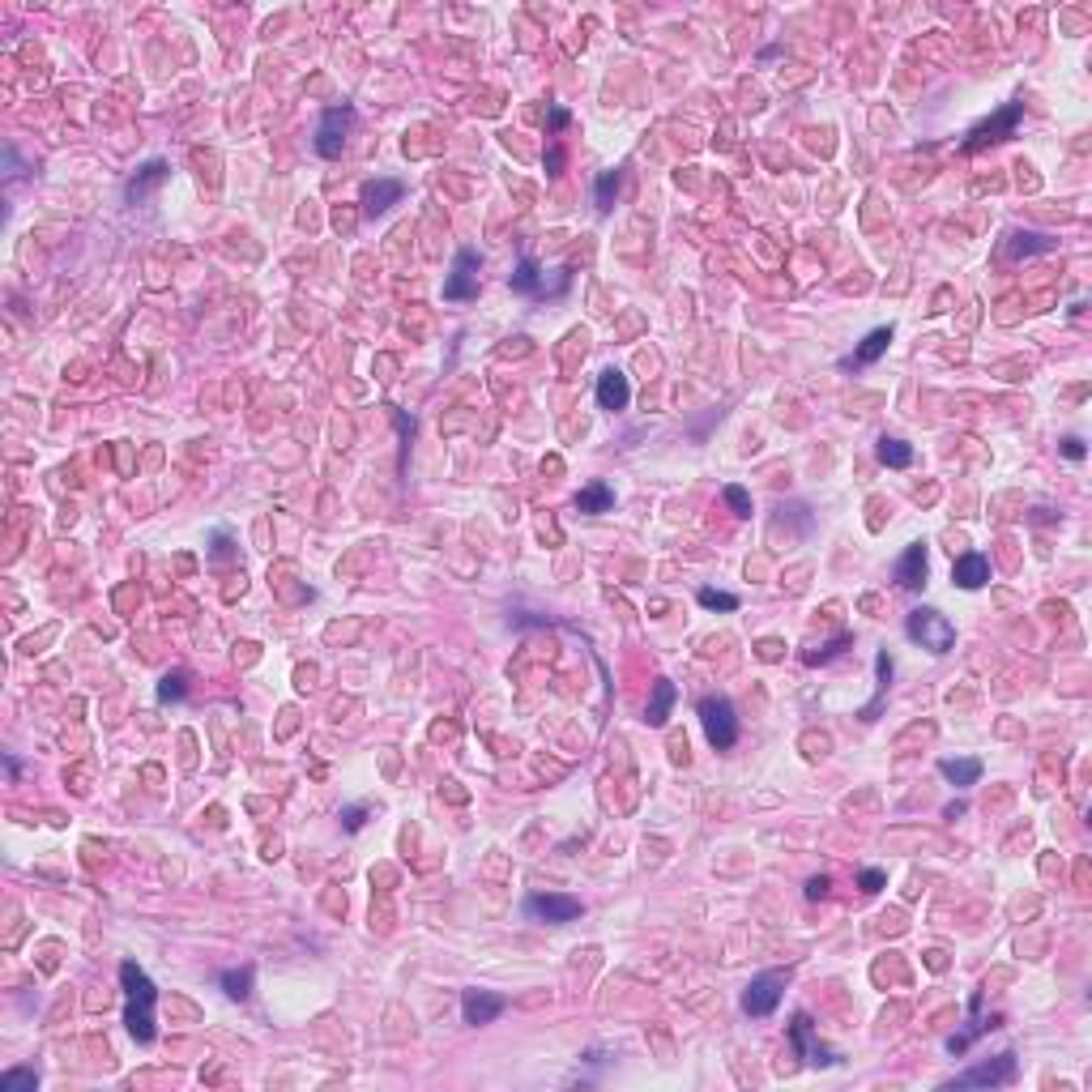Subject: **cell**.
I'll return each mask as SVG.
<instances>
[{
  "label": "cell",
  "mask_w": 1092,
  "mask_h": 1092,
  "mask_svg": "<svg viewBox=\"0 0 1092 1092\" xmlns=\"http://www.w3.org/2000/svg\"><path fill=\"white\" fill-rule=\"evenodd\" d=\"M897 584L900 589H922L926 584V546L922 542L905 546V555L897 559Z\"/></svg>",
  "instance_id": "5bb4252c"
},
{
  "label": "cell",
  "mask_w": 1092,
  "mask_h": 1092,
  "mask_svg": "<svg viewBox=\"0 0 1092 1092\" xmlns=\"http://www.w3.org/2000/svg\"><path fill=\"white\" fill-rule=\"evenodd\" d=\"M1019 116H1024V103H1007L998 116H990V120H981L977 128L969 133V141H965V149H981V146H995V141H1003V137H1012L1016 133Z\"/></svg>",
  "instance_id": "52a82bcc"
},
{
  "label": "cell",
  "mask_w": 1092,
  "mask_h": 1092,
  "mask_svg": "<svg viewBox=\"0 0 1092 1092\" xmlns=\"http://www.w3.org/2000/svg\"><path fill=\"white\" fill-rule=\"evenodd\" d=\"M700 722H704L708 743H713L717 752H726V747L738 743V717H734V704H729L726 696H708V700H700Z\"/></svg>",
  "instance_id": "3957f363"
},
{
  "label": "cell",
  "mask_w": 1092,
  "mask_h": 1092,
  "mask_svg": "<svg viewBox=\"0 0 1092 1092\" xmlns=\"http://www.w3.org/2000/svg\"><path fill=\"white\" fill-rule=\"evenodd\" d=\"M905 631H909V640H918L922 649H930V653H947L951 645H956V628L947 623L939 610L930 607H918L909 619H905Z\"/></svg>",
  "instance_id": "7a4b0ae2"
},
{
  "label": "cell",
  "mask_w": 1092,
  "mask_h": 1092,
  "mask_svg": "<svg viewBox=\"0 0 1092 1092\" xmlns=\"http://www.w3.org/2000/svg\"><path fill=\"white\" fill-rule=\"evenodd\" d=\"M252 977H256V973H252V965H243V969H226V973H222V990L243 1003V998L252 995Z\"/></svg>",
  "instance_id": "cb8c5ba5"
},
{
  "label": "cell",
  "mask_w": 1092,
  "mask_h": 1092,
  "mask_svg": "<svg viewBox=\"0 0 1092 1092\" xmlns=\"http://www.w3.org/2000/svg\"><path fill=\"white\" fill-rule=\"evenodd\" d=\"M120 981H124V1024L133 1033V1042L149 1045L154 1042V1003H158V990L154 981L146 977V969H137V960H124L120 965Z\"/></svg>",
  "instance_id": "6da1fadb"
},
{
  "label": "cell",
  "mask_w": 1092,
  "mask_h": 1092,
  "mask_svg": "<svg viewBox=\"0 0 1092 1092\" xmlns=\"http://www.w3.org/2000/svg\"><path fill=\"white\" fill-rule=\"evenodd\" d=\"M363 815H367V806H346V811H341V828H346V832H359V828H363Z\"/></svg>",
  "instance_id": "1f68e13d"
},
{
  "label": "cell",
  "mask_w": 1092,
  "mask_h": 1092,
  "mask_svg": "<svg viewBox=\"0 0 1092 1092\" xmlns=\"http://www.w3.org/2000/svg\"><path fill=\"white\" fill-rule=\"evenodd\" d=\"M167 175H171V167H167V163H146L137 179H128V188H124V196H128V201H146V196L154 193V188H158V184H163Z\"/></svg>",
  "instance_id": "2e32d148"
},
{
  "label": "cell",
  "mask_w": 1092,
  "mask_h": 1092,
  "mask_svg": "<svg viewBox=\"0 0 1092 1092\" xmlns=\"http://www.w3.org/2000/svg\"><path fill=\"white\" fill-rule=\"evenodd\" d=\"M874 457L883 465H892V470H905V465L913 462V448L905 444V439H892V436H883L879 444H874Z\"/></svg>",
  "instance_id": "ffe728a7"
},
{
  "label": "cell",
  "mask_w": 1092,
  "mask_h": 1092,
  "mask_svg": "<svg viewBox=\"0 0 1092 1092\" xmlns=\"http://www.w3.org/2000/svg\"><path fill=\"white\" fill-rule=\"evenodd\" d=\"M34 1071H9V1075H0V1092H34Z\"/></svg>",
  "instance_id": "f1b7e54d"
},
{
  "label": "cell",
  "mask_w": 1092,
  "mask_h": 1092,
  "mask_svg": "<svg viewBox=\"0 0 1092 1092\" xmlns=\"http://www.w3.org/2000/svg\"><path fill=\"white\" fill-rule=\"evenodd\" d=\"M790 1037H794L798 1054L811 1063V1067H828V1063H836V1054H832V1050L815 1037V1024H811V1016H806V1012H798V1016H794V1024H790Z\"/></svg>",
  "instance_id": "9c48e42d"
},
{
  "label": "cell",
  "mask_w": 1092,
  "mask_h": 1092,
  "mask_svg": "<svg viewBox=\"0 0 1092 1092\" xmlns=\"http://www.w3.org/2000/svg\"><path fill=\"white\" fill-rule=\"evenodd\" d=\"M828 888H832V883H828L824 874H820V879H811V883H806V897L820 900V897H828Z\"/></svg>",
  "instance_id": "e575fe53"
},
{
  "label": "cell",
  "mask_w": 1092,
  "mask_h": 1092,
  "mask_svg": "<svg viewBox=\"0 0 1092 1092\" xmlns=\"http://www.w3.org/2000/svg\"><path fill=\"white\" fill-rule=\"evenodd\" d=\"M350 124H355V111H350V107H329V111L320 116V124H316V154H320V158H338L341 149H346Z\"/></svg>",
  "instance_id": "5b68a950"
},
{
  "label": "cell",
  "mask_w": 1092,
  "mask_h": 1092,
  "mask_svg": "<svg viewBox=\"0 0 1092 1092\" xmlns=\"http://www.w3.org/2000/svg\"><path fill=\"white\" fill-rule=\"evenodd\" d=\"M525 913L559 926V922L581 918V900H577V897H559V892H546V897H530V900H525Z\"/></svg>",
  "instance_id": "30bf717a"
},
{
  "label": "cell",
  "mask_w": 1092,
  "mask_h": 1092,
  "mask_svg": "<svg viewBox=\"0 0 1092 1092\" xmlns=\"http://www.w3.org/2000/svg\"><path fill=\"white\" fill-rule=\"evenodd\" d=\"M675 683L670 679H657V687H653V700H649V726H666V717H670V708H675Z\"/></svg>",
  "instance_id": "ac0fdd59"
},
{
  "label": "cell",
  "mask_w": 1092,
  "mask_h": 1092,
  "mask_svg": "<svg viewBox=\"0 0 1092 1092\" xmlns=\"http://www.w3.org/2000/svg\"><path fill=\"white\" fill-rule=\"evenodd\" d=\"M512 291H521V294H546V278H542V269H538L534 256H525V261L516 265V273H512Z\"/></svg>",
  "instance_id": "d6986e66"
},
{
  "label": "cell",
  "mask_w": 1092,
  "mask_h": 1092,
  "mask_svg": "<svg viewBox=\"0 0 1092 1092\" xmlns=\"http://www.w3.org/2000/svg\"><path fill=\"white\" fill-rule=\"evenodd\" d=\"M858 883H862V892H879V888L888 883V874H883V871H862V879H858Z\"/></svg>",
  "instance_id": "d6a6232c"
},
{
  "label": "cell",
  "mask_w": 1092,
  "mask_h": 1092,
  "mask_svg": "<svg viewBox=\"0 0 1092 1092\" xmlns=\"http://www.w3.org/2000/svg\"><path fill=\"white\" fill-rule=\"evenodd\" d=\"M401 179H367L363 184V218H380L401 201Z\"/></svg>",
  "instance_id": "8fae6325"
},
{
  "label": "cell",
  "mask_w": 1092,
  "mask_h": 1092,
  "mask_svg": "<svg viewBox=\"0 0 1092 1092\" xmlns=\"http://www.w3.org/2000/svg\"><path fill=\"white\" fill-rule=\"evenodd\" d=\"M760 657H781V645L777 640H764V645H760Z\"/></svg>",
  "instance_id": "d590c367"
},
{
  "label": "cell",
  "mask_w": 1092,
  "mask_h": 1092,
  "mask_svg": "<svg viewBox=\"0 0 1092 1092\" xmlns=\"http://www.w3.org/2000/svg\"><path fill=\"white\" fill-rule=\"evenodd\" d=\"M628 401H631L628 376H623L619 367H607V371L598 376V406H602V410H623Z\"/></svg>",
  "instance_id": "4fadbf2b"
},
{
  "label": "cell",
  "mask_w": 1092,
  "mask_h": 1092,
  "mask_svg": "<svg viewBox=\"0 0 1092 1092\" xmlns=\"http://www.w3.org/2000/svg\"><path fill=\"white\" fill-rule=\"evenodd\" d=\"M841 649H850V631H841L836 640H828V645H820V649H806L802 661H806V666H820V661H832Z\"/></svg>",
  "instance_id": "d4e9b609"
},
{
  "label": "cell",
  "mask_w": 1092,
  "mask_h": 1092,
  "mask_svg": "<svg viewBox=\"0 0 1092 1092\" xmlns=\"http://www.w3.org/2000/svg\"><path fill=\"white\" fill-rule=\"evenodd\" d=\"M610 504H615V491L607 483L584 486L581 495H577V512H610Z\"/></svg>",
  "instance_id": "7402d4cb"
},
{
  "label": "cell",
  "mask_w": 1092,
  "mask_h": 1092,
  "mask_svg": "<svg viewBox=\"0 0 1092 1092\" xmlns=\"http://www.w3.org/2000/svg\"><path fill=\"white\" fill-rule=\"evenodd\" d=\"M951 581L960 584V589H981V584L990 581V559L977 555V551L960 555L956 559V568H951Z\"/></svg>",
  "instance_id": "9a60e30c"
},
{
  "label": "cell",
  "mask_w": 1092,
  "mask_h": 1092,
  "mask_svg": "<svg viewBox=\"0 0 1092 1092\" xmlns=\"http://www.w3.org/2000/svg\"><path fill=\"white\" fill-rule=\"evenodd\" d=\"M1045 248H1054V243L1042 240V235H1012V240H1007V256H1024V252H1045Z\"/></svg>",
  "instance_id": "83f0119b"
},
{
  "label": "cell",
  "mask_w": 1092,
  "mask_h": 1092,
  "mask_svg": "<svg viewBox=\"0 0 1092 1092\" xmlns=\"http://www.w3.org/2000/svg\"><path fill=\"white\" fill-rule=\"evenodd\" d=\"M1063 453H1067L1071 462H1080V457H1084V439H1080V436H1067V439H1063Z\"/></svg>",
  "instance_id": "836d02e7"
},
{
  "label": "cell",
  "mask_w": 1092,
  "mask_h": 1092,
  "mask_svg": "<svg viewBox=\"0 0 1092 1092\" xmlns=\"http://www.w3.org/2000/svg\"><path fill=\"white\" fill-rule=\"evenodd\" d=\"M874 670H879V691H874V700L862 708V722H874L879 704H883V696H888V683H892V657L879 653V657H874Z\"/></svg>",
  "instance_id": "603a6c76"
},
{
  "label": "cell",
  "mask_w": 1092,
  "mask_h": 1092,
  "mask_svg": "<svg viewBox=\"0 0 1092 1092\" xmlns=\"http://www.w3.org/2000/svg\"><path fill=\"white\" fill-rule=\"evenodd\" d=\"M888 341H892V329H874V333H867V338H862V346L853 350L850 359H841V367H867V363H874V359L888 350Z\"/></svg>",
  "instance_id": "e0dca14e"
},
{
  "label": "cell",
  "mask_w": 1092,
  "mask_h": 1092,
  "mask_svg": "<svg viewBox=\"0 0 1092 1092\" xmlns=\"http://www.w3.org/2000/svg\"><path fill=\"white\" fill-rule=\"evenodd\" d=\"M1012 1080H1016V1054L1003 1050V1054L990 1058V1063H981V1067L956 1075L947 1088H998V1084H1012Z\"/></svg>",
  "instance_id": "277c9868"
},
{
  "label": "cell",
  "mask_w": 1092,
  "mask_h": 1092,
  "mask_svg": "<svg viewBox=\"0 0 1092 1092\" xmlns=\"http://www.w3.org/2000/svg\"><path fill=\"white\" fill-rule=\"evenodd\" d=\"M700 607H708V610H738V598H734V593H717V589H700Z\"/></svg>",
  "instance_id": "f546056e"
},
{
  "label": "cell",
  "mask_w": 1092,
  "mask_h": 1092,
  "mask_svg": "<svg viewBox=\"0 0 1092 1092\" xmlns=\"http://www.w3.org/2000/svg\"><path fill=\"white\" fill-rule=\"evenodd\" d=\"M563 124H568V111H563V107H555V111H551V128H563Z\"/></svg>",
  "instance_id": "8d00e7d4"
},
{
  "label": "cell",
  "mask_w": 1092,
  "mask_h": 1092,
  "mask_svg": "<svg viewBox=\"0 0 1092 1092\" xmlns=\"http://www.w3.org/2000/svg\"><path fill=\"white\" fill-rule=\"evenodd\" d=\"M184 691H188V675L184 670H171L167 679L158 683V700H184Z\"/></svg>",
  "instance_id": "4316f807"
},
{
  "label": "cell",
  "mask_w": 1092,
  "mask_h": 1092,
  "mask_svg": "<svg viewBox=\"0 0 1092 1092\" xmlns=\"http://www.w3.org/2000/svg\"><path fill=\"white\" fill-rule=\"evenodd\" d=\"M939 773H943L951 785H977V777H981V760H943Z\"/></svg>",
  "instance_id": "44dd1931"
},
{
  "label": "cell",
  "mask_w": 1092,
  "mask_h": 1092,
  "mask_svg": "<svg viewBox=\"0 0 1092 1092\" xmlns=\"http://www.w3.org/2000/svg\"><path fill=\"white\" fill-rule=\"evenodd\" d=\"M615 193H619V171H602V175H598V188H593V196H598V210H602V214H610Z\"/></svg>",
  "instance_id": "484cf974"
},
{
  "label": "cell",
  "mask_w": 1092,
  "mask_h": 1092,
  "mask_svg": "<svg viewBox=\"0 0 1092 1092\" xmlns=\"http://www.w3.org/2000/svg\"><path fill=\"white\" fill-rule=\"evenodd\" d=\"M781 995H785V977L781 973H760V977L747 981V990H743V1012L747 1016H773Z\"/></svg>",
  "instance_id": "8992f818"
},
{
  "label": "cell",
  "mask_w": 1092,
  "mask_h": 1092,
  "mask_svg": "<svg viewBox=\"0 0 1092 1092\" xmlns=\"http://www.w3.org/2000/svg\"><path fill=\"white\" fill-rule=\"evenodd\" d=\"M478 252L474 248H462L457 252V261H453V273H448V282H444V299H453V303H462V299H474L478 294Z\"/></svg>",
  "instance_id": "ba28073f"
},
{
  "label": "cell",
  "mask_w": 1092,
  "mask_h": 1092,
  "mask_svg": "<svg viewBox=\"0 0 1092 1092\" xmlns=\"http://www.w3.org/2000/svg\"><path fill=\"white\" fill-rule=\"evenodd\" d=\"M508 1007V998L504 995H491V990H465L462 995V1016L465 1024H491V1019L500 1016Z\"/></svg>",
  "instance_id": "7c38bea8"
},
{
  "label": "cell",
  "mask_w": 1092,
  "mask_h": 1092,
  "mask_svg": "<svg viewBox=\"0 0 1092 1092\" xmlns=\"http://www.w3.org/2000/svg\"><path fill=\"white\" fill-rule=\"evenodd\" d=\"M726 504L738 512V516H752V495H747L743 486H726Z\"/></svg>",
  "instance_id": "4dcf8cb0"
}]
</instances>
